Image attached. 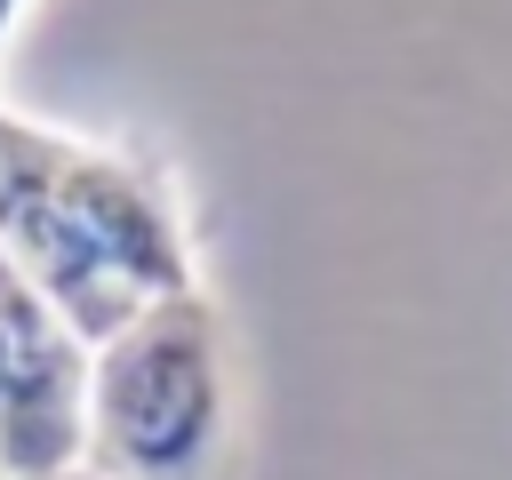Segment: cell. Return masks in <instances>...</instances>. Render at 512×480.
I'll use <instances>...</instances> for the list:
<instances>
[{
    "label": "cell",
    "mask_w": 512,
    "mask_h": 480,
    "mask_svg": "<svg viewBox=\"0 0 512 480\" xmlns=\"http://www.w3.org/2000/svg\"><path fill=\"white\" fill-rule=\"evenodd\" d=\"M0 256L88 344L200 288L192 224L160 160L16 112H0Z\"/></svg>",
    "instance_id": "cell-1"
},
{
    "label": "cell",
    "mask_w": 512,
    "mask_h": 480,
    "mask_svg": "<svg viewBox=\"0 0 512 480\" xmlns=\"http://www.w3.org/2000/svg\"><path fill=\"white\" fill-rule=\"evenodd\" d=\"M16 8H24V0H0V40H8V24H16Z\"/></svg>",
    "instance_id": "cell-4"
},
{
    "label": "cell",
    "mask_w": 512,
    "mask_h": 480,
    "mask_svg": "<svg viewBox=\"0 0 512 480\" xmlns=\"http://www.w3.org/2000/svg\"><path fill=\"white\" fill-rule=\"evenodd\" d=\"M96 344L0 256V480H56L88 464Z\"/></svg>",
    "instance_id": "cell-3"
},
{
    "label": "cell",
    "mask_w": 512,
    "mask_h": 480,
    "mask_svg": "<svg viewBox=\"0 0 512 480\" xmlns=\"http://www.w3.org/2000/svg\"><path fill=\"white\" fill-rule=\"evenodd\" d=\"M240 424L232 320L208 288L152 304L96 344L88 368V472L104 480H224Z\"/></svg>",
    "instance_id": "cell-2"
},
{
    "label": "cell",
    "mask_w": 512,
    "mask_h": 480,
    "mask_svg": "<svg viewBox=\"0 0 512 480\" xmlns=\"http://www.w3.org/2000/svg\"><path fill=\"white\" fill-rule=\"evenodd\" d=\"M56 480H104V472H88V464H80V472H56Z\"/></svg>",
    "instance_id": "cell-5"
}]
</instances>
